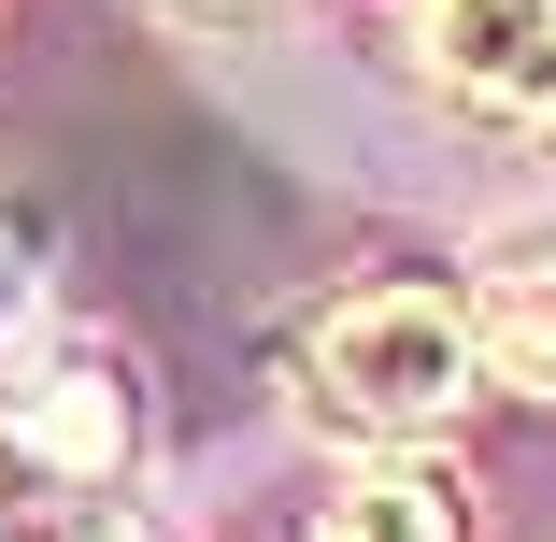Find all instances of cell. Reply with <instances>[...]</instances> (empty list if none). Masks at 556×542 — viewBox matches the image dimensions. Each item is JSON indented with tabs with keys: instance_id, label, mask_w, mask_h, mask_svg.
<instances>
[{
	"instance_id": "1",
	"label": "cell",
	"mask_w": 556,
	"mask_h": 542,
	"mask_svg": "<svg viewBox=\"0 0 556 542\" xmlns=\"http://www.w3.org/2000/svg\"><path fill=\"white\" fill-rule=\"evenodd\" d=\"M485 343H471V300H442V286H357V300H328L314 329H300V386L328 428H371V443H414V428H442L471 400Z\"/></svg>"
},
{
	"instance_id": "2",
	"label": "cell",
	"mask_w": 556,
	"mask_h": 542,
	"mask_svg": "<svg viewBox=\"0 0 556 542\" xmlns=\"http://www.w3.org/2000/svg\"><path fill=\"white\" fill-rule=\"evenodd\" d=\"M143 443V400L100 343H58L29 371H0V486H115Z\"/></svg>"
},
{
	"instance_id": "3",
	"label": "cell",
	"mask_w": 556,
	"mask_h": 542,
	"mask_svg": "<svg viewBox=\"0 0 556 542\" xmlns=\"http://www.w3.org/2000/svg\"><path fill=\"white\" fill-rule=\"evenodd\" d=\"M414 58L457 115H556V0H414Z\"/></svg>"
},
{
	"instance_id": "4",
	"label": "cell",
	"mask_w": 556,
	"mask_h": 542,
	"mask_svg": "<svg viewBox=\"0 0 556 542\" xmlns=\"http://www.w3.org/2000/svg\"><path fill=\"white\" fill-rule=\"evenodd\" d=\"M471 343L514 386H556V229H500L471 257Z\"/></svg>"
},
{
	"instance_id": "5",
	"label": "cell",
	"mask_w": 556,
	"mask_h": 542,
	"mask_svg": "<svg viewBox=\"0 0 556 542\" xmlns=\"http://www.w3.org/2000/svg\"><path fill=\"white\" fill-rule=\"evenodd\" d=\"M314 542H457V486L442 471H357L314 514Z\"/></svg>"
},
{
	"instance_id": "6",
	"label": "cell",
	"mask_w": 556,
	"mask_h": 542,
	"mask_svg": "<svg viewBox=\"0 0 556 542\" xmlns=\"http://www.w3.org/2000/svg\"><path fill=\"white\" fill-rule=\"evenodd\" d=\"M29 300H43V229H29L15 200H0V343L29 329Z\"/></svg>"
},
{
	"instance_id": "7",
	"label": "cell",
	"mask_w": 556,
	"mask_h": 542,
	"mask_svg": "<svg viewBox=\"0 0 556 542\" xmlns=\"http://www.w3.org/2000/svg\"><path fill=\"white\" fill-rule=\"evenodd\" d=\"M58 542H172V528H143V514H115V500H86V514H72Z\"/></svg>"
}]
</instances>
